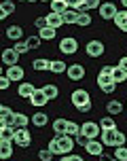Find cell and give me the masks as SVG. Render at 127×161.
Returning a JSON list of instances; mask_svg holds the SVG:
<instances>
[{"mask_svg":"<svg viewBox=\"0 0 127 161\" xmlns=\"http://www.w3.org/2000/svg\"><path fill=\"white\" fill-rule=\"evenodd\" d=\"M17 2H24V0H17Z\"/></svg>","mask_w":127,"mask_h":161,"instance_id":"cell-55","label":"cell"},{"mask_svg":"<svg viewBox=\"0 0 127 161\" xmlns=\"http://www.w3.org/2000/svg\"><path fill=\"white\" fill-rule=\"evenodd\" d=\"M87 155H91V157H100V155L104 153V142L100 140V138H95V140H89L87 144Z\"/></svg>","mask_w":127,"mask_h":161,"instance_id":"cell-13","label":"cell"},{"mask_svg":"<svg viewBox=\"0 0 127 161\" xmlns=\"http://www.w3.org/2000/svg\"><path fill=\"white\" fill-rule=\"evenodd\" d=\"M47 123H49V114L47 113L38 110V113L32 114V125H34V127H45Z\"/></svg>","mask_w":127,"mask_h":161,"instance_id":"cell-16","label":"cell"},{"mask_svg":"<svg viewBox=\"0 0 127 161\" xmlns=\"http://www.w3.org/2000/svg\"><path fill=\"white\" fill-rule=\"evenodd\" d=\"M66 2H68V0H66Z\"/></svg>","mask_w":127,"mask_h":161,"instance_id":"cell-57","label":"cell"},{"mask_svg":"<svg viewBox=\"0 0 127 161\" xmlns=\"http://www.w3.org/2000/svg\"><path fill=\"white\" fill-rule=\"evenodd\" d=\"M13 144L15 142H11V140H0V159H11L13 157Z\"/></svg>","mask_w":127,"mask_h":161,"instance_id":"cell-15","label":"cell"},{"mask_svg":"<svg viewBox=\"0 0 127 161\" xmlns=\"http://www.w3.org/2000/svg\"><path fill=\"white\" fill-rule=\"evenodd\" d=\"M125 142H127L125 134H123V131H119V136H117V146H125Z\"/></svg>","mask_w":127,"mask_h":161,"instance_id":"cell-48","label":"cell"},{"mask_svg":"<svg viewBox=\"0 0 127 161\" xmlns=\"http://www.w3.org/2000/svg\"><path fill=\"white\" fill-rule=\"evenodd\" d=\"M76 24L80 25V28H87V25H91V15H89L87 11H80L79 13V21Z\"/></svg>","mask_w":127,"mask_h":161,"instance_id":"cell-33","label":"cell"},{"mask_svg":"<svg viewBox=\"0 0 127 161\" xmlns=\"http://www.w3.org/2000/svg\"><path fill=\"white\" fill-rule=\"evenodd\" d=\"M47 148H51V151H53V155H59V146H57V138H51V140H49Z\"/></svg>","mask_w":127,"mask_h":161,"instance_id":"cell-46","label":"cell"},{"mask_svg":"<svg viewBox=\"0 0 127 161\" xmlns=\"http://www.w3.org/2000/svg\"><path fill=\"white\" fill-rule=\"evenodd\" d=\"M34 25H36V30H42V28H47V25H49L47 15H45V17H36V19H34Z\"/></svg>","mask_w":127,"mask_h":161,"instance_id":"cell-41","label":"cell"},{"mask_svg":"<svg viewBox=\"0 0 127 161\" xmlns=\"http://www.w3.org/2000/svg\"><path fill=\"white\" fill-rule=\"evenodd\" d=\"M114 89H117V83L112 80V83H108V85H104V87H102V91H104V93H108V96H110V93H114Z\"/></svg>","mask_w":127,"mask_h":161,"instance_id":"cell-47","label":"cell"},{"mask_svg":"<svg viewBox=\"0 0 127 161\" xmlns=\"http://www.w3.org/2000/svg\"><path fill=\"white\" fill-rule=\"evenodd\" d=\"M32 123V117H28L25 113H15V129L17 127H28Z\"/></svg>","mask_w":127,"mask_h":161,"instance_id":"cell-27","label":"cell"},{"mask_svg":"<svg viewBox=\"0 0 127 161\" xmlns=\"http://www.w3.org/2000/svg\"><path fill=\"white\" fill-rule=\"evenodd\" d=\"M11 80H24L25 72H24V68L17 64V66H7V72H4Z\"/></svg>","mask_w":127,"mask_h":161,"instance_id":"cell-14","label":"cell"},{"mask_svg":"<svg viewBox=\"0 0 127 161\" xmlns=\"http://www.w3.org/2000/svg\"><path fill=\"white\" fill-rule=\"evenodd\" d=\"M112 66H104L102 70L97 72V87L102 89L104 85H108V83H112Z\"/></svg>","mask_w":127,"mask_h":161,"instance_id":"cell-12","label":"cell"},{"mask_svg":"<svg viewBox=\"0 0 127 161\" xmlns=\"http://www.w3.org/2000/svg\"><path fill=\"white\" fill-rule=\"evenodd\" d=\"M66 129H68V119L59 117V119H55V121H53V131H55L57 136L66 134Z\"/></svg>","mask_w":127,"mask_h":161,"instance_id":"cell-26","label":"cell"},{"mask_svg":"<svg viewBox=\"0 0 127 161\" xmlns=\"http://www.w3.org/2000/svg\"><path fill=\"white\" fill-rule=\"evenodd\" d=\"M68 7L76 8V11H87L85 8V0H68Z\"/></svg>","mask_w":127,"mask_h":161,"instance_id":"cell-40","label":"cell"},{"mask_svg":"<svg viewBox=\"0 0 127 161\" xmlns=\"http://www.w3.org/2000/svg\"><path fill=\"white\" fill-rule=\"evenodd\" d=\"M0 140H11V142H15V127H13V125H0Z\"/></svg>","mask_w":127,"mask_h":161,"instance_id":"cell-22","label":"cell"},{"mask_svg":"<svg viewBox=\"0 0 127 161\" xmlns=\"http://www.w3.org/2000/svg\"><path fill=\"white\" fill-rule=\"evenodd\" d=\"M102 7V0H85V8L91 11V8H100Z\"/></svg>","mask_w":127,"mask_h":161,"instance_id":"cell-44","label":"cell"},{"mask_svg":"<svg viewBox=\"0 0 127 161\" xmlns=\"http://www.w3.org/2000/svg\"><path fill=\"white\" fill-rule=\"evenodd\" d=\"M49 102H51V100H49L47 93L42 91V87L36 89V91L32 93V97H30V104H32V106H36V108H42V106H47Z\"/></svg>","mask_w":127,"mask_h":161,"instance_id":"cell-10","label":"cell"},{"mask_svg":"<svg viewBox=\"0 0 127 161\" xmlns=\"http://www.w3.org/2000/svg\"><path fill=\"white\" fill-rule=\"evenodd\" d=\"M42 91L47 93V97H49V100H55V97L59 96V87H57V85H53V83L45 85V87H42Z\"/></svg>","mask_w":127,"mask_h":161,"instance_id":"cell-31","label":"cell"},{"mask_svg":"<svg viewBox=\"0 0 127 161\" xmlns=\"http://www.w3.org/2000/svg\"><path fill=\"white\" fill-rule=\"evenodd\" d=\"M121 4H123V7H125V8H127V0H121Z\"/></svg>","mask_w":127,"mask_h":161,"instance_id":"cell-52","label":"cell"},{"mask_svg":"<svg viewBox=\"0 0 127 161\" xmlns=\"http://www.w3.org/2000/svg\"><path fill=\"white\" fill-rule=\"evenodd\" d=\"M112 161H119V159H112Z\"/></svg>","mask_w":127,"mask_h":161,"instance_id":"cell-56","label":"cell"},{"mask_svg":"<svg viewBox=\"0 0 127 161\" xmlns=\"http://www.w3.org/2000/svg\"><path fill=\"white\" fill-rule=\"evenodd\" d=\"M49 72H53V74L68 72V64H66V62H62V59H51V68H49Z\"/></svg>","mask_w":127,"mask_h":161,"instance_id":"cell-18","label":"cell"},{"mask_svg":"<svg viewBox=\"0 0 127 161\" xmlns=\"http://www.w3.org/2000/svg\"><path fill=\"white\" fill-rule=\"evenodd\" d=\"M68 8H70V7H68V2H66V0H53V2H51V11H53V13L64 15Z\"/></svg>","mask_w":127,"mask_h":161,"instance_id":"cell-29","label":"cell"},{"mask_svg":"<svg viewBox=\"0 0 127 161\" xmlns=\"http://www.w3.org/2000/svg\"><path fill=\"white\" fill-rule=\"evenodd\" d=\"M59 51L64 55H74L79 51V40L72 38V36H66V38L59 40Z\"/></svg>","mask_w":127,"mask_h":161,"instance_id":"cell-3","label":"cell"},{"mask_svg":"<svg viewBox=\"0 0 127 161\" xmlns=\"http://www.w3.org/2000/svg\"><path fill=\"white\" fill-rule=\"evenodd\" d=\"M125 19H127V8H123V11H119V13L114 15V19H112V21H114V25H117V30L125 24Z\"/></svg>","mask_w":127,"mask_h":161,"instance_id":"cell-35","label":"cell"},{"mask_svg":"<svg viewBox=\"0 0 127 161\" xmlns=\"http://www.w3.org/2000/svg\"><path fill=\"white\" fill-rule=\"evenodd\" d=\"M28 2H36V0H28Z\"/></svg>","mask_w":127,"mask_h":161,"instance_id":"cell-54","label":"cell"},{"mask_svg":"<svg viewBox=\"0 0 127 161\" xmlns=\"http://www.w3.org/2000/svg\"><path fill=\"white\" fill-rule=\"evenodd\" d=\"M106 113L112 114V117H114V114H121L123 113V104H121L119 100H110V102L106 104Z\"/></svg>","mask_w":127,"mask_h":161,"instance_id":"cell-25","label":"cell"},{"mask_svg":"<svg viewBox=\"0 0 127 161\" xmlns=\"http://www.w3.org/2000/svg\"><path fill=\"white\" fill-rule=\"evenodd\" d=\"M85 51H87L89 57H102L104 51H106V45H104L102 40H89L87 45H85Z\"/></svg>","mask_w":127,"mask_h":161,"instance_id":"cell-6","label":"cell"},{"mask_svg":"<svg viewBox=\"0 0 127 161\" xmlns=\"http://www.w3.org/2000/svg\"><path fill=\"white\" fill-rule=\"evenodd\" d=\"M32 68H34V70H38V72H47L49 68H51V59H45V57H36V59L32 62Z\"/></svg>","mask_w":127,"mask_h":161,"instance_id":"cell-21","label":"cell"},{"mask_svg":"<svg viewBox=\"0 0 127 161\" xmlns=\"http://www.w3.org/2000/svg\"><path fill=\"white\" fill-rule=\"evenodd\" d=\"M8 87H11V79H8L7 74H2V76H0V89H2V91H7Z\"/></svg>","mask_w":127,"mask_h":161,"instance_id":"cell-45","label":"cell"},{"mask_svg":"<svg viewBox=\"0 0 127 161\" xmlns=\"http://www.w3.org/2000/svg\"><path fill=\"white\" fill-rule=\"evenodd\" d=\"M40 2H53V0H40Z\"/></svg>","mask_w":127,"mask_h":161,"instance_id":"cell-53","label":"cell"},{"mask_svg":"<svg viewBox=\"0 0 127 161\" xmlns=\"http://www.w3.org/2000/svg\"><path fill=\"white\" fill-rule=\"evenodd\" d=\"M100 127H102V131H104V129H114V127H117L114 117H112V114H108V117H102V119H100Z\"/></svg>","mask_w":127,"mask_h":161,"instance_id":"cell-32","label":"cell"},{"mask_svg":"<svg viewBox=\"0 0 127 161\" xmlns=\"http://www.w3.org/2000/svg\"><path fill=\"white\" fill-rule=\"evenodd\" d=\"M114 159L127 161V146H117V148H114Z\"/></svg>","mask_w":127,"mask_h":161,"instance_id":"cell-38","label":"cell"},{"mask_svg":"<svg viewBox=\"0 0 127 161\" xmlns=\"http://www.w3.org/2000/svg\"><path fill=\"white\" fill-rule=\"evenodd\" d=\"M97 159H100V161H112V159H114V157H110V155H108V153H102V155H100V157H97Z\"/></svg>","mask_w":127,"mask_h":161,"instance_id":"cell-50","label":"cell"},{"mask_svg":"<svg viewBox=\"0 0 127 161\" xmlns=\"http://www.w3.org/2000/svg\"><path fill=\"white\" fill-rule=\"evenodd\" d=\"M80 134H85L89 140H95V138L102 136V127H100V123H95V121H85V123L80 125Z\"/></svg>","mask_w":127,"mask_h":161,"instance_id":"cell-2","label":"cell"},{"mask_svg":"<svg viewBox=\"0 0 127 161\" xmlns=\"http://www.w3.org/2000/svg\"><path fill=\"white\" fill-rule=\"evenodd\" d=\"M117 136H119V129H104L100 140L104 142V146H108V148H117Z\"/></svg>","mask_w":127,"mask_h":161,"instance_id":"cell-8","label":"cell"},{"mask_svg":"<svg viewBox=\"0 0 127 161\" xmlns=\"http://www.w3.org/2000/svg\"><path fill=\"white\" fill-rule=\"evenodd\" d=\"M47 21H49V25H51V28L59 30V28L64 25V17L59 15V13H53V11H51V13L47 15Z\"/></svg>","mask_w":127,"mask_h":161,"instance_id":"cell-24","label":"cell"},{"mask_svg":"<svg viewBox=\"0 0 127 161\" xmlns=\"http://www.w3.org/2000/svg\"><path fill=\"white\" fill-rule=\"evenodd\" d=\"M25 42H28V47H30V51H32V49H38V47H40L42 38H40V36H30V38L25 40Z\"/></svg>","mask_w":127,"mask_h":161,"instance_id":"cell-39","label":"cell"},{"mask_svg":"<svg viewBox=\"0 0 127 161\" xmlns=\"http://www.w3.org/2000/svg\"><path fill=\"white\" fill-rule=\"evenodd\" d=\"M38 36L42 40H53L57 36V30L55 28H51V25H47V28H42V30H38Z\"/></svg>","mask_w":127,"mask_h":161,"instance_id":"cell-30","label":"cell"},{"mask_svg":"<svg viewBox=\"0 0 127 161\" xmlns=\"http://www.w3.org/2000/svg\"><path fill=\"white\" fill-rule=\"evenodd\" d=\"M15 144L19 148H28L32 144V134L28 131V127H17L15 129Z\"/></svg>","mask_w":127,"mask_h":161,"instance_id":"cell-4","label":"cell"},{"mask_svg":"<svg viewBox=\"0 0 127 161\" xmlns=\"http://www.w3.org/2000/svg\"><path fill=\"white\" fill-rule=\"evenodd\" d=\"M85 74H87V70H85L83 64H70L68 66V79L70 80H83Z\"/></svg>","mask_w":127,"mask_h":161,"instance_id":"cell-9","label":"cell"},{"mask_svg":"<svg viewBox=\"0 0 127 161\" xmlns=\"http://www.w3.org/2000/svg\"><path fill=\"white\" fill-rule=\"evenodd\" d=\"M119 66L123 68V70H127V55H123V57L119 59Z\"/></svg>","mask_w":127,"mask_h":161,"instance_id":"cell-51","label":"cell"},{"mask_svg":"<svg viewBox=\"0 0 127 161\" xmlns=\"http://www.w3.org/2000/svg\"><path fill=\"white\" fill-rule=\"evenodd\" d=\"M76 110H79V113H89V110H91V102H89V104H83V106H79V108H76Z\"/></svg>","mask_w":127,"mask_h":161,"instance_id":"cell-49","label":"cell"},{"mask_svg":"<svg viewBox=\"0 0 127 161\" xmlns=\"http://www.w3.org/2000/svg\"><path fill=\"white\" fill-rule=\"evenodd\" d=\"M79 13L80 11H76V8H68L66 13H64V25H72V24H76L79 21Z\"/></svg>","mask_w":127,"mask_h":161,"instance_id":"cell-23","label":"cell"},{"mask_svg":"<svg viewBox=\"0 0 127 161\" xmlns=\"http://www.w3.org/2000/svg\"><path fill=\"white\" fill-rule=\"evenodd\" d=\"M112 79H114L117 85L123 83V80H127V70H123L121 66H112Z\"/></svg>","mask_w":127,"mask_h":161,"instance_id":"cell-28","label":"cell"},{"mask_svg":"<svg viewBox=\"0 0 127 161\" xmlns=\"http://www.w3.org/2000/svg\"><path fill=\"white\" fill-rule=\"evenodd\" d=\"M13 49H15L19 55H24V53H28V51H30V47H28V42H25V40H17L15 45H13Z\"/></svg>","mask_w":127,"mask_h":161,"instance_id":"cell-36","label":"cell"},{"mask_svg":"<svg viewBox=\"0 0 127 161\" xmlns=\"http://www.w3.org/2000/svg\"><path fill=\"white\" fill-rule=\"evenodd\" d=\"M57 146H59V157H64V155H70L72 153V148L76 146V140L72 136H68V134H62V136H57Z\"/></svg>","mask_w":127,"mask_h":161,"instance_id":"cell-1","label":"cell"},{"mask_svg":"<svg viewBox=\"0 0 127 161\" xmlns=\"http://www.w3.org/2000/svg\"><path fill=\"white\" fill-rule=\"evenodd\" d=\"M74 140H76V144H79V146L87 148V144H89V138L85 136V134H79V136H74Z\"/></svg>","mask_w":127,"mask_h":161,"instance_id":"cell-42","label":"cell"},{"mask_svg":"<svg viewBox=\"0 0 127 161\" xmlns=\"http://www.w3.org/2000/svg\"><path fill=\"white\" fill-rule=\"evenodd\" d=\"M53 157H55V155H53L51 148H40V151H38V159L40 161H51Z\"/></svg>","mask_w":127,"mask_h":161,"instance_id":"cell-37","label":"cell"},{"mask_svg":"<svg viewBox=\"0 0 127 161\" xmlns=\"http://www.w3.org/2000/svg\"><path fill=\"white\" fill-rule=\"evenodd\" d=\"M11 114H15L13 110H11V106H7V104L0 106V119H7V117H11Z\"/></svg>","mask_w":127,"mask_h":161,"instance_id":"cell-43","label":"cell"},{"mask_svg":"<svg viewBox=\"0 0 127 161\" xmlns=\"http://www.w3.org/2000/svg\"><path fill=\"white\" fill-rule=\"evenodd\" d=\"M34 91H36V87H34L32 83H21L19 89H17V96H19V97H28V100H30Z\"/></svg>","mask_w":127,"mask_h":161,"instance_id":"cell-20","label":"cell"},{"mask_svg":"<svg viewBox=\"0 0 127 161\" xmlns=\"http://www.w3.org/2000/svg\"><path fill=\"white\" fill-rule=\"evenodd\" d=\"M2 64L4 66H17L19 64V53L13 47H7L2 51Z\"/></svg>","mask_w":127,"mask_h":161,"instance_id":"cell-11","label":"cell"},{"mask_svg":"<svg viewBox=\"0 0 127 161\" xmlns=\"http://www.w3.org/2000/svg\"><path fill=\"white\" fill-rule=\"evenodd\" d=\"M70 102L74 104V108H79V106H83V104H89V102H91V96H89L87 89H74L72 96H70Z\"/></svg>","mask_w":127,"mask_h":161,"instance_id":"cell-5","label":"cell"},{"mask_svg":"<svg viewBox=\"0 0 127 161\" xmlns=\"http://www.w3.org/2000/svg\"><path fill=\"white\" fill-rule=\"evenodd\" d=\"M97 11H100V17H102L104 21H112L114 15L119 13V8H117L114 2H102V7L97 8Z\"/></svg>","mask_w":127,"mask_h":161,"instance_id":"cell-7","label":"cell"},{"mask_svg":"<svg viewBox=\"0 0 127 161\" xmlns=\"http://www.w3.org/2000/svg\"><path fill=\"white\" fill-rule=\"evenodd\" d=\"M66 134H68V136H79L80 134V125L79 123H76V121H68V129H66Z\"/></svg>","mask_w":127,"mask_h":161,"instance_id":"cell-34","label":"cell"},{"mask_svg":"<svg viewBox=\"0 0 127 161\" xmlns=\"http://www.w3.org/2000/svg\"><path fill=\"white\" fill-rule=\"evenodd\" d=\"M11 13H15V2L13 0H4L0 4V19H7Z\"/></svg>","mask_w":127,"mask_h":161,"instance_id":"cell-19","label":"cell"},{"mask_svg":"<svg viewBox=\"0 0 127 161\" xmlns=\"http://www.w3.org/2000/svg\"><path fill=\"white\" fill-rule=\"evenodd\" d=\"M21 36H24V28H21V25H8L7 28V38H11V40H21Z\"/></svg>","mask_w":127,"mask_h":161,"instance_id":"cell-17","label":"cell"}]
</instances>
